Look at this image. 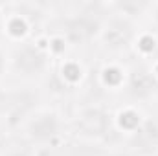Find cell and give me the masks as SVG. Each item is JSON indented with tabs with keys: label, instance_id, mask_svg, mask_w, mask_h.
Instances as JSON below:
<instances>
[{
	"label": "cell",
	"instance_id": "cell-4",
	"mask_svg": "<svg viewBox=\"0 0 158 156\" xmlns=\"http://www.w3.org/2000/svg\"><path fill=\"white\" fill-rule=\"evenodd\" d=\"M55 129H57V125H55V119L53 117H40L37 121H33V125H31V134L35 136V138H39V140H46V138H50L53 132H55Z\"/></svg>",
	"mask_w": 158,
	"mask_h": 156
},
{
	"label": "cell",
	"instance_id": "cell-2",
	"mask_svg": "<svg viewBox=\"0 0 158 156\" xmlns=\"http://www.w3.org/2000/svg\"><path fill=\"white\" fill-rule=\"evenodd\" d=\"M15 63H17V66H19L22 72L33 74V72H39L40 68H42V64H44V59H42V55H40L37 50H33V48L26 46V48L19 50Z\"/></svg>",
	"mask_w": 158,
	"mask_h": 156
},
{
	"label": "cell",
	"instance_id": "cell-8",
	"mask_svg": "<svg viewBox=\"0 0 158 156\" xmlns=\"http://www.w3.org/2000/svg\"><path fill=\"white\" fill-rule=\"evenodd\" d=\"M0 72H2V55H0Z\"/></svg>",
	"mask_w": 158,
	"mask_h": 156
},
{
	"label": "cell",
	"instance_id": "cell-7",
	"mask_svg": "<svg viewBox=\"0 0 158 156\" xmlns=\"http://www.w3.org/2000/svg\"><path fill=\"white\" fill-rule=\"evenodd\" d=\"M138 140H140V147H142V149H151V145L156 143V130L153 129V125L143 127V129L138 132V136H136V142H138Z\"/></svg>",
	"mask_w": 158,
	"mask_h": 156
},
{
	"label": "cell",
	"instance_id": "cell-3",
	"mask_svg": "<svg viewBox=\"0 0 158 156\" xmlns=\"http://www.w3.org/2000/svg\"><path fill=\"white\" fill-rule=\"evenodd\" d=\"M131 39V31L123 26V24H114L107 30L105 33V40L109 46L112 48H119V46H125Z\"/></svg>",
	"mask_w": 158,
	"mask_h": 156
},
{
	"label": "cell",
	"instance_id": "cell-6",
	"mask_svg": "<svg viewBox=\"0 0 158 156\" xmlns=\"http://www.w3.org/2000/svg\"><path fill=\"white\" fill-rule=\"evenodd\" d=\"M151 88H153V79L149 77L145 72L134 74V77H132V90L136 94H147V92H151Z\"/></svg>",
	"mask_w": 158,
	"mask_h": 156
},
{
	"label": "cell",
	"instance_id": "cell-9",
	"mask_svg": "<svg viewBox=\"0 0 158 156\" xmlns=\"http://www.w3.org/2000/svg\"><path fill=\"white\" fill-rule=\"evenodd\" d=\"M11 156H20V154H11Z\"/></svg>",
	"mask_w": 158,
	"mask_h": 156
},
{
	"label": "cell",
	"instance_id": "cell-1",
	"mask_svg": "<svg viewBox=\"0 0 158 156\" xmlns=\"http://www.w3.org/2000/svg\"><path fill=\"white\" fill-rule=\"evenodd\" d=\"M79 130L86 136H101L109 127V119L101 110H86L77 121Z\"/></svg>",
	"mask_w": 158,
	"mask_h": 156
},
{
	"label": "cell",
	"instance_id": "cell-5",
	"mask_svg": "<svg viewBox=\"0 0 158 156\" xmlns=\"http://www.w3.org/2000/svg\"><path fill=\"white\" fill-rule=\"evenodd\" d=\"M90 33H92V22H90L88 18L74 20L72 26H70V37H72V39L83 40V39H86Z\"/></svg>",
	"mask_w": 158,
	"mask_h": 156
}]
</instances>
